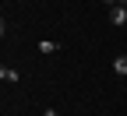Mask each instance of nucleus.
<instances>
[{"label":"nucleus","instance_id":"6","mask_svg":"<svg viewBox=\"0 0 127 116\" xmlns=\"http://www.w3.org/2000/svg\"><path fill=\"white\" fill-rule=\"evenodd\" d=\"M102 4H117V0H102Z\"/></svg>","mask_w":127,"mask_h":116},{"label":"nucleus","instance_id":"3","mask_svg":"<svg viewBox=\"0 0 127 116\" xmlns=\"http://www.w3.org/2000/svg\"><path fill=\"white\" fill-rule=\"evenodd\" d=\"M0 77L7 81V85H18V70H11V67H0Z\"/></svg>","mask_w":127,"mask_h":116},{"label":"nucleus","instance_id":"7","mask_svg":"<svg viewBox=\"0 0 127 116\" xmlns=\"http://www.w3.org/2000/svg\"><path fill=\"white\" fill-rule=\"evenodd\" d=\"M120 4H127V0H120Z\"/></svg>","mask_w":127,"mask_h":116},{"label":"nucleus","instance_id":"5","mask_svg":"<svg viewBox=\"0 0 127 116\" xmlns=\"http://www.w3.org/2000/svg\"><path fill=\"white\" fill-rule=\"evenodd\" d=\"M42 116H60V113H57V109H46V113H42Z\"/></svg>","mask_w":127,"mask_h":116},{"label":"nucleus","instance_id":"2","mask_svg":"<svg viewBox=\"0 0 127 116\" xmlns=\"http://www.w3.org/2000/svg\"><path fill=\"white\" fill-rule=\"evenodd\" d=\"M39 53H42V56H53V53H60V42H53V39H42V42H39Z\"/></svg>","mask_w":127,"mask_h":116},{"label":"nucleus","instance_id":"1","mask_svg":"<svg viewBox=\"0 0 127 116\" xmlns=\"http://www.w3.org/2000/svg\"><path fill=\"white\" fill-rule=\"evenodd\" d=\"M109 21H113L117 28H124L127 25V7H113V11H109Z\"/></svg>","mask_w":127,"mask_h":116},{"label":"nucleus","instance_id":"4","mask_svg":"<svg viewBox=\"0 0 127 116\" xmlns=\"http://www.w3.org/2000/svg\"><path fill=\"white\" fill-rule=\"evenodd\" d=\"M113 70H117L120 77H127V56H117V60H113Z\"/></svg>","mask_w":127,"mask_h":116}]
</instances>
